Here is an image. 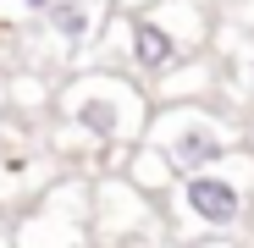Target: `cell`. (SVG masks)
<instances>
[{
    "mask_svg": "<svg viewBox=\"0 0 254 248\" xmlns=\"http://www.w3.org/2000/svg\"><path fill=\"white\" fill-rule=\"evenodd\" d=\"M56 110L72 133H83L89 144H105V149H138V133L149 127V105L138 99V89L111 72L72 77Z\"/></svg>",
    "mask_w": 254,
    "mask_h": 248,
    "instance_id": "obj_1",
    "label": "cell"
},
{
    "mask_svg": "<svg viewBox=\"0 0 254 248\" xmlns=\"http://www.w3.org/2000/svg\"><path fill=\"white\" fill-rule=\"evenodd\" d=\"M166 165L183 177L193 171H216V165L232 154V138H227V121L221 116H210L204 105H172V110H160L149 121V138H144Z\"/></svg>",
    "mask_w": 254,
    "mask_h": 248,
    "instance_id": "obj_2",
    "label": "cell"
},
{
    "mask_svg": "<svg viewBox=\"0 0 254 248\" xmlns=\"http://www.w3.org/2000/svg\"><path fill=\"white\" fill-rule=\"evenodd\" d=\"M243 210H249V188L232 177V171H193L177 182V221L188 232H204V237H221V232H238L243 226Z\"/></svg>",
    "mask_w": 254,
    "mask_h": 248,
    "instance_id": "obj_3",
    "label": "cell"
},
{
    "mask_svg": "<svg viewBox=\"0 0 254 248\" xmlns=\"http://www.w3.org/2000/svg\"><path fill=\"white\" fill-rule=\"evenodd\" d=\"M77 198L72 182L50 188L45 198L33 204V210L17 221L11 232V248H94V221H89V198L77 204V210H66V204Z\"/></svg>",
    "mask_w": 254,
    "mask_h": 248,
    "instance_id": "obj_4",
    "label": "cell"
},
{
    "mask_svg": "<svg viewBox=\"0 0 254 248\" xmlns=\"http://www.w3.org/2000/svg\"><path fill=\"white\" fill-rule=\"evenodd\" d=\"M89 221H94V237H116V243H133L149 232L155 210H149V193L133 188L127 177H100L89 188Z\"/></svg>",
    "mask_w": 254,
    "mask_h": 248,
    "instance_id": "obj_5",
    "label": "cell"
},
{
    "mask_svg": "<svg viewBox=\"0 0 254 248\" xmlns=\"http://www.w3.org/2000/svg\"><path fill=\"white\" fill-rule=\"evenodd\" d=\"M127 55H133V66L138 72H149V77H172L183 61H188V45L166 28L160 17H133V28H127Z\"/></svg>",
    "mask_w": 254,
    "mask_h": 248,
    "instance_id": "obj_6",
    "label": "cell"
},
{
    "mask_svg": "<svg viewBox=\"0 0 254 248\" xmlns=\"http://www.w3.org/2000/svg\"><path fill=\"white\" fill-rule=\"evenodd\" d=\"M100 11H105V0H56L45 11V22L66 50H83L94 39V28H100Z\"/></svg>",
    "mask_w": 254,
    "mask_h": 248,
    "instance_id": "obj_7",
    "label": "cell"
},
{
    "mask_svg": "<svg viewBox=\"0 0 254 248\" xmlns=\"http://www.w3.org/2000/svg\"><path fill=\"white\" fill-rule=\"evenodd\" d=\"M11 6H17V11H28V17H45L56 0H11Z\"/></svg>",
    "mask_w": 254,
    "mask_h": 248,
    "instance_id": "obj_8",
    "label": "cell"
}]
</instances>
